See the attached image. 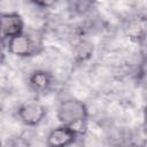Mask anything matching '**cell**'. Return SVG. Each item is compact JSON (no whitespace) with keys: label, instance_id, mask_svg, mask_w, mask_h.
<instances>
[{"label":"cell","instance_id":"cell-9","mask_svg":"<svg viewBox=\"0 0 147 147\" xmlns=\"http://www.w3.org/2000/svg\"><path fill=\"white\" fill-rule=\"evenodd\" d=\"M6 45L2 40H0V64H2L5 62L6 59Z\"/></svg>","mask_w":147,"mask_h":147},{"label":"cell","instance_id":"cell-4","mask_svg":"<svg viewBox=\"0 0 147 147\" xmlns=\"http://www.w3.org/2000/svg\"><path fill=\"white\" fill-rule=\"evenodd\" d=\"M24 30V21L18 13H0V40L3 42L8 41L21 34Z\"/></svg>","mask_w":147,"mask_h":147},{"label":"cell","instance_id":"cell-2","mask_svg":"<svg viewBox=\"0 0 147 147\" xmlns=\"http://www.w3.org/2000/svg\"><path fill=\"white\" fill-rule=\"evenodd\" d=\"M56 117L61 125L70 126L78 131L77 126L83 125L88 118V110L86 105L78 99H65L60 102Z\"/></svg>","mask_w":147,"mask_h":147},{"label":"cell","instance_id":"cell-3","mask_svg":"<svg viewBox=\"0 0 147 147\" xmlns=\"http://www.w3.org/2000/svg\"><path fill=\"white\" fill-rule=\"evenodd\" d=\"M46 115H47L46 107L36 100L25 101L17 109V116L20 121L26 126L39 125L44 121Z\"/></svg>","mask_w":147,"mask_h":147},{"label":"cell","instance_id":"cell-10","mask_svg":"<svg viewBox=\"0 0 147 147\" xmlns=\"http://www.w3.org/2000/svg\"><path fill=\"white\" fill-rule=\"evenodd\" d=\"M0 147H2V145H1V141H0Z\"/></svg>","mask_w":147,"mask_h":147},{"label":"cell","instance_id":"cell-5","mask_svg":"<svg viewBox=\"0 0 147 147\" xmlns=\"http://www.w3.org/2000/svg\"><path fill=\"white\" fill-rule=\"evenodd\" d=\"M78 131L70 126L60 125L49 131L46 138L47 147H69L76 142L78 138Z\"/></svg>","mask_w":147,"mask_h":147},{"label":"cell","instance_id":"cell-7","mask_svg":"<svg viewBox=\"0 0 147 147\" xmlns=\"http://www.w3.org/2000/svg\"><path fill=\"white\" fill-rule=\"evenodd\" d=\"M9 146L10 147H31V144L26 138L17 136V137H15L10 140Z\"/></svg>","mask_w":147,"mask_h":147},{"label":"cell","instance_id":"cell-1","mask_svg":"<svg viewBox=\"0 0 147 147\" xmlns=\"http://www.w3.org/2000/svg\"><path fill=\"white\" fill-rule=\"evenodd\" d=\"M42 48V36L34 30H24L21 34L6 41V49L18 57L36 56Z\"/></svg>","mask_w":147,"mask_h":147},{"label":"cell","instance_id":"cell-8","mask_svg":"<svg viewBox=\"0 0 147 147\" xmlns=\"http://www.w3.org/2000/svg\"><path fill=\"white\" fill-rule=\"evenodd\" d=\"M74 8L76 11L78 13H85L86 10L90 9V6H91V2H82V1H78V2H74Z\"/></svg>","mask_w":147,"mask_h":147},{"label":"cell","instance_id":"cell-6","mask_svg":"<svg viewBox=\"0 0 147 147\" xmlns=\"http://www.w3.org/2000/svg\"><path fill=\"white\" fill-rule=\"evenodd\" d=\"M28 85L34 93H46L52 85V75L46 70H34L28 77Z\"/></svg>","mask_w":147,"mask_h":147}]
</instances>
